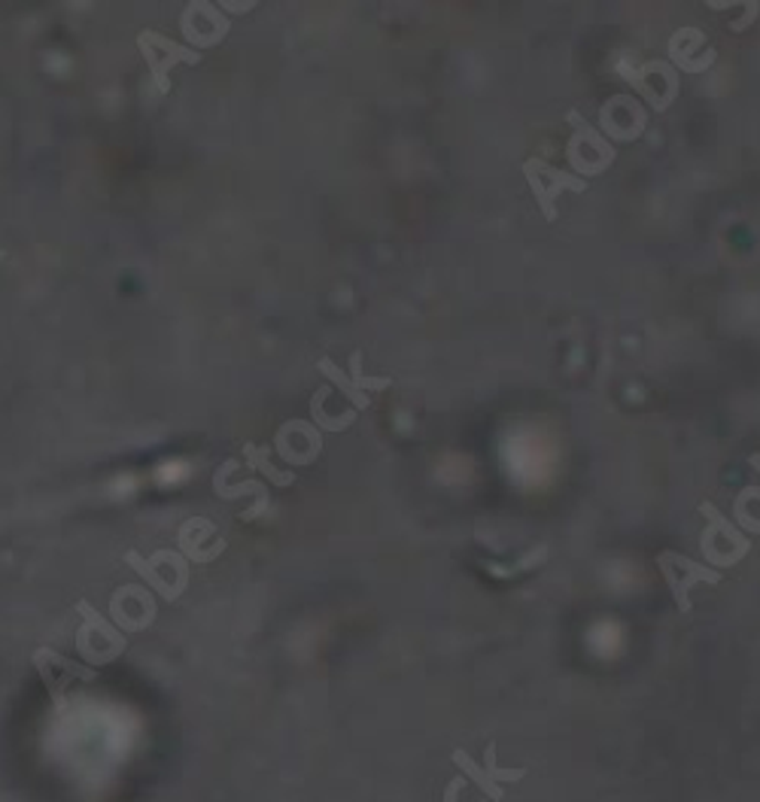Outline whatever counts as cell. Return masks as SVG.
I'll return each instance as SVG.
<instances>
[{
	"mask_svg": "<svg viewBox=\"0 0 760 802\" xmlns=\"http://www.w3.org/2000/svg\"><path fill=\"white\" fill-rule=\"evenodd\" d=\"M76 611H80L83 623L74 635V647L88 666H110L113 659H119L128 651V639L123 635V630H116L110 620L98 614V608H92L86 599H80Z\"/></svg>",
	"mask_w": 760,
	"mask_h": 802,
	"instance_id": "6da1fadb",
	"label": "cell"
},
{
	"mask_svg": "<svg viewBox=\"0 0 760 802\" xmlns=\"http://www.w3.org/2000/svg\"><path fill=\"white\" fill-rule=\"evenodd\" d=\"M566 122L576 128V134L569 137L566 144V158H569V168L584 177H597L602 170H609L614 158H618V149L612 146V140H605L593 125H590L578 109H569L566 113Z\"/></svg>",
	"mask_w": 760,
	"mask_h": 802,
	"instance_id": "7a4b0ae2",
	"label": "cell"
},
{
	"mask_svg": "<svg viewBox=\"0 0 760 802\" xmlns=\"http://www.w3.org/2000/svg\"><path fill=\"white\" fill-rule=\"evenodd\" d=\"M125 562L147 581L149 590H156L168 602H177L189 587V559L180 550H156L149 559L128 550Z\"/></svg>",
	"mask_w": 760,
	"mask_h": 802,
	"instance_id": "3957f363",
	"label": "cell"
},
{
	"mask_svg": "<svg viewBox=\"0 0 760 802\" xmlns=\"http://www.w3.org/2000/svg\"><path fill=\"white\" fill-rule=\"evenodd\" d=\"M621 76L657 113L673 107V101L678 97V85H682V80H678V73H675L669 61H645L642 67H633L630 61H621Z\"/></svg>",
	"mask_w": 760,
	"mask_h": 802,
	"instance_id": "277c9868",
	"label": "cell"
},
{
	"mask_svg": "<svg viewBox=\"0 0 760 802\" xmlns=\"http://www.w3.org/2000/svg\"><path fill=\"white\" fill-rule=\"evenodd\" d=\"M524 177H527L529 189L536 194V201L541 207V217L553 222L557 219V194L569 189V192H584L588 182L569 173V170H557L553 165H548L545 158H527L524 161Z\"/></svg>",
	"mask_w": 760,
	"mask_h": 802,
	"instance_id": "5b68a950",
	"label": "cell"
},
{
	"mask_svg": "<svg viewBox=\"0 0 760 802\" xmlns=\"http://www.w3.org/2000/svg\"><path fill=\"white\" fill-rule=\"evenodd\" d=\"M657 569L663 571V578L669 583V590L675 595V605L682 608V614H690V590L697 583H718L721 581V571L703 566L697 559H687L675 550H663L657 557Z\"/></svg>",
	"mask_w": 760,
	"mask_h": 802,
	"instance_id": "8992f818",
	"label": "cell"
},
{
	"mask_svg": "<svg viewBox=\"0 0 760 802\" xmlns=\"http://www.w3.org/2000/svg\"><path fill=\"white\" fill-rule=\"evenodd\" d=\"M137 46H140L149 71H152V88L156 92H168L171 88V83H168L171 67H177V64H198L201 61V52L183 46V43H173V40L156 34V31L137 34Z\"/></svg>",
	"mask_w": 760,
	"mask_h": 802,
	"instance_id": "52a82bcc",
	"label": "cell"
},
{
	"mask_svg": "<svg viewBox=\"0 0 760 802\" xmlns=\"http://www.w3.org/2000/svg\"><path fill=\"white\" fill-rule=\"evenodd\" d=\"M156 595L144 583H123L110 595L113 626L123 632H144L156 623Z\"/></svg>",
	"mask_w": 760,
	"mask_h": 802,
	"instance_id": "ba28073f",
	"label": "cell"
},
{
	"mask_svg": "<svg viewBox=\"0 0 760 802\" xmlns=\"http://www.w3.org/2000/svg\"><path fill=\"white\" fill-rule=\"evenodd\" d=\"M699 514H703L706 523H709L706 532H703V538H699V550H703L706 562L718 566V550H721L718 545H727V553H730L736 562L751 550V538H748L746 532H739L733 523L727 520L711 502H699Z\"/></svg>",
	"mask_w": 760,
	"mask_h": 802,
	"instance_id": "9c48e42d",
	"label": "cell"
},
{
	"mask_svg": "<svg viewBox=\"0 0 760 802\" xmlns=\"http://www.w3.org/2000/svg\"><path fill=\"white\" fill-rule=\"evenodd\" d=\"M34 666H38L40 678L46 684V690L55 703H64V693L71 690L74 684H92L98 678L95 668L92 666H80L74 659H67L59 651H50V647H40L34 654Z\"/></svg>",
	"mask_w": 760,
	"mask_h": 802,
	"instance_id": "30bf717a",
	"label": "cell"
},
{
	"mask_svg": "<svg viewBox=\"0 0 760 802\" xmlns=\"http://www.w3.org/2000/svg\"><path fill=\"white\" fill-rule=\"evenodd\" d=\"M600 125L612 140L630 144V140H638L645 134L648 116H645V109H642L636 97L614 95L609 97V104L600 107Z\"/></svg>",
	"mask_w": 760,
	"mask_h": 802,
	"instance_id": "8fae6325",
	"label": "cell"
},
{
	"mask_svg": "<svg viewBox=\"0 0 760 802\" xmlns=\"http://www.w3.org/2000/svg\"><path fill=\"white\" fill-rule=\"evenodd\" d=\"M274 447L281 453V460L289 465H310L323 450V437H319L317 425L305 423V420H289L277 429Z\"/></svg>",
	"mask_w": 760,
	"mask_h": 802,
	"instance_id": "7c38bea8",
	"label": "cell"
},
{
	"mask_svg": "<svg viewBox=\"0 0 760 802\" xmlns=\"http://www.w3.org/2000/svg\"><path fill=\"white\" fill-rule=\"evenodd\" d=\"M177 545L189 562H210L225 550V538H220L217 526L204 517H192L180 526L177 532Z\"/></svg>",
	"mask_w": 760,
	"mask_h": 802,
	"instance_id": "4fadbf2b",
	"label": "cell"
},
{
	"mask_svg": "<svg viewBox=\"0 0 760 802\" xmlns=\"http://www.w3.org/2000/svg\"><path fill=\"white\" fill-rule=\"evenodd\" d=\"M229 28H232V22L213 3H204V22H198L189 10H183V15H180V31L196 49H208L213 43H220L222 36L229 34Z\"/></svg>",
	"mask_w": 760,
	"mask_h": 802,
	"instance_id": "5bb4252c",
	"label": "cell"
},
{
	"mask_svg": "<svg viewBox=\"0 0 760 802\" xmlns=\"http://www.w3.org/2000/svg\"><path fill=\"white\" fill-rule=\"evenodd\" d=\"M238 468V462L229 460L222 462V468L213 474V489H217V496L220 498H241V496H256V505L250 510V517H258L262 510L268 508V486H262L258 481H244V484H229V474Z\"/></svg>",
	"mask_w": 760,
	"mask_h": 802,
	"instance_id": "9a60e30c",
	"label": "cell"
},
{
	"mask_svg": "<svg viewBox=\"0 0 760 802\" xmlns=\"http://www.w3.org/2000/svg\"><path fill=\"white\" fill-rule=\"evenodd\" d=\"M697 52L699 55L715 52V49H709V43H706V34L697 31V28H682V31H675V34L669 36V59H673L685 73L703 71L697 64V59H694Z\"/></svg>",
	"mask_w": 760,
	"mask_h": 802,
	"instance_id": "2e32d148",
	"label": "cell"
},
{
	"mask_svg": "<svg viewBox=\"0 0 760 802\" xmlns=\"http://www.w3.org/2000/svg\"><path fill=\"white\" fill-rule=\"evenodd\" d=\"M451 760H454L456 766H460V772H463V778H472L475 781V788L481 790V793H487L493 802H499L505 796L503 793V784H496L490 775H487V769L484 766H478L472 757H468L463 748H456L454 753H451Z\"/></svg>",
	"mask_w": 760,
	"mask_h": 802,
	"instance_id": "e0dca14e",
	"label": "cell"
},
{
	"mask_svg": "<svg viewBox=\"0 0 760 802\" xmlns=\"http://www.w3.org/2000/svg\"><path fill=\"white\" fill-rule=\"evenodd\" d=\"M329 392H331V387H319L317 392H314V399H310V413H314V423H317V429H326V432H341V429H347V425L356 420V408H347L341 416H331V413H326V408H323L326 399H329Z\"/></svg>",
	"mask_w": 760,
	"mask_h": 802,
	"instance_id": "ac0fdd59",
	"label": "cell"
},
{
	"mask_svg": "<svg viewBox=\"0 0 760 802\" xmlns=\"http://www.w3.org/2000/svg\"><path fill=\"white\" fill-rule=\"evenodd\" d=\"M244 460L250 468H256L268 477L274 486H293L295 474L293 472H281L277 465H271V450L268 447H256V444H244Z\"/></svg>",
	"mask_w": 760,
	"mask_h": 802,
	"instance_id": "d6986e66",
	"label": "cell"
},
{
	"mask_svg": "<svg viewBox=\"0 0 760 802\" xmlns=\"http://www.w3.org/2000/svg\"><path fill=\"white\" fill-rule=\"evenodd\" d=\"M317 368H319V371H323V374L329 377V380H331V383H335V387L341 389L344 395L350 399V404H353L356 411H366V408H371V399H368V395H366V392H362V389H356L353 387V380H350V377L344 374L341 368H338V365L331 362V359H319Z\"/></svg>",
	"mask_w": 760,
	"mask_h": 802,
	"instance_id": "ffe728a7",
	"label": "cell"
},
{
	"mask_svg": "<svg viewBox=\"0 0 760 802\" xmlns=\"http://www.w3.org/2000/svg\"><path fill=\"white\" fill-rule=\"evenodd\" d=\"M350 371H353V377H350V380H353V387L362 389V392H366V389H374V392H380V389L393 387V380H390V377L362 374V352L359 350H353V356H350Z\"/></svg>",
	"mask_w": 760,
	"mask_h": 802,
	"instance_id": "44dd1931",
	"label": "cell"
},
{
	"mask_svg": "<svg viewBox=\"0 0 760 802\" xmlns=\"http://www.w3.org/2000/svg\"><path fill=\"white\" fill-rule=\"evenodd\" d=\"M487 775L496 781V784H503V781H520V778H527V769H503V766L496 763V741L487 745Z\"/></svg>",
	"mask_w": 760,
	"mask_h": 802,
	"instance_id": "7402d4cb",
	"label": "cell"
},
{
	"mask_svg": "<svg viewBox=\"0 0 760 802\" xmlns=\"http://www.w3.org/2000/svg\"><path fill=\"white\" fill-rule=\"evenodd\" d=\"M463 781H466V778L460 775V778H454L451 784H447V790H444V802H460V790H463Z\"/></svg>",
	"mask_w": 760,
	"mask_h": 802,
	"instance_id": "603a6c76",
	"label": "cell"
},
{
	"mask_svg": "<svg viewBox=\"0 0 760 802\" xmlns=\"http://www.w3.org/2000/svg\"><path fill=\"white\" fill-rule=\"evenodd\" d=\"M0 258H7V253H3V250H0Z\"/></svg>",
	"mask_w": 760,
	"mask_h": 802,
	"instance_id": "cb8c5ba5",
	"label": "cell"
}]
</instances>
